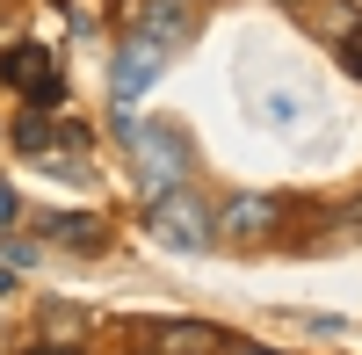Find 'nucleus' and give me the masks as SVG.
Returning <instances> with one entry per match:
<instances>
[{"label":"nucleus","mask_w":362,"mask_h":355,"mask_svg":"<svg viewBox=\"0 0 362 355\" xmlns=\"http://www.w3.org/2000/svg\"><path fill=\"white\" fill-rule=\"evenodd\" d=\"M8 218H15V189L0 182V225H8Z\"/></svg>","instance_id":"obj_13"},{"label":"nucleus","mask_w":362,"mask_h":355,"mask_svg":"<svg viewBox=\"0 0 362 355\" xmlns=\"http://www.w3.org/2000/svg\"><path fill=\"white\" fill-rule=\"evenodd\" d=\"M276 225H283V203H276V196H232L225 211H218V240H232V247H261Z\"/></svg>","instance_id":"obj_5"},{"label":"nucleus","mask_w":362,"mask_h":355,"mask_svg":"<svg viewBox=\"0 0 362 355\" xmlns=\"http://www.w3.org/2000/svg\"><path fill=\"white\" fill-rule=\"evenodd\" d=\"M0 80H8L29 109H51L58 95H66V66H58L44 44H15L8 58H0Z\"/></svg>","instance_id":"obj_3"},{"label":"nucleus","mask_w":362,"mask_h":355,"mask_svg":"<svg viewBox=\"0 0 362 355\" xmlns=\"http://www.w3.org/2000/svg\"><path fill=\"white\" fill-rule=\"evenodd\" d=\"M341 66L362 80V15H348V29H341Z\"/></svg>","instance_id":"obj_10"},{"label":"nucleus","mask_w":362,"mask_h":355,"mask_svg":"<svg viewBox=\"0 0 362 355\" xmlns=\"http://www.w3.org/2000/svg\"><path fill=\"white\" fill-rule=\"evenodd\" d=\"M138 341L153 348V355H218V348H232L218 327H203V319H167V327H138Z\"/></svg>","instance_id":"obj_6"},{"label":"nucleus","mask_w":362,"mask_h":355,"mask_svg":"<svg viewBox=\"0 0 362 355\" xmlns=\"http://www.w3.org/2000/svg\"><path fill=\"white\" fill-rule=\"evenodd\" d=\"M44 240L66 247V254H102V247H109V225L87 218V211H51V218H44Z\"/></svg>","instance_id":"obj_8"},{"label":"nucleus","mask_w":362,"mask_h":355,"mask_svg":"<svg viewBox=\"0 0 362 355\" xmlns=\"http://www.w3.org/2000/svg\"><path fill=\"white\" fill-rule=\"evenodd\" d=\"M8 290H15V269H0V298H8Z\"/></svg>","instance_id":"obj_15"},{"label":"nucleus","mask_w":362,"mask_h":355,"mask_svg":"<svg viewBox=\"0 0 362 355\" xmlns=\"http://www.w3.org/2000/svg\"><path fill=\"white\" fill-rule=\"evenodd\" d=\"M29 355H80L73 341H44V348H29Z\"/></svg>","instance_id":"obj_12"},{"label":"nucleus","mask_w":362,"mask_h":355,"mask_svg":"<svg viewBox=\"0 0 362 355\" xmlns=\"http://www.w3.org/2000/svg\"><path fill=\"white\" fill-rule=\"evenodd\" d=\"M131 29H138L145 44H181V37L196 29V8H189V0H138V8H131Z\"/></svg>","instance_id":"obj_7"},{"label":"nucleus","mask_w":362,"mask_h":355,"mask_svg":"<svg viewBox=\"0 0 362 355\" xmlns=\"http://www.w3.org/2000/svg\"><path fill=\"white\" fill-rule=\"evenodd\" d=\"M225 355H276V348H254V341H232Z\"/></svg>","instance_id":"obj_14"},{"label":"nucleus","mask_w":362,"mask_h":355,"mask_svg":"<svg viewBox=\"0 0 362 355\" xmlns=\"http://www.w3.org/2000/svg\"><path fill=\"white\" fill-rule=\"evenodd\" d=\"M167 73V44H145V37H131L124 51L109 58V95H116V109H131L145 87H153Z\"/></svg>","instance_id":"obj_4"},{"label":"nucleus","mask_w":362,"mask_h":355,"mask_svg":"<svg viewBox=\"0 0 362 355\" xmlns=\"http://www.w3.org/2000/svg\"><path fill=\"white\" fill-rule=\"evenodd\" d=\"M145 232H153L167 254H203L210 240H218V211L196 203L189 189H167V196L153 203V218H145Z\"/></svg>","instance_id":"obj_2"},{"label":"nucleus","mask_w":362,"mask_h":355,"mask_svg":"<svg viewBox=\"0 0 362 355\" xmlns=\"http://www.w3.org/2000/svg\"><path fill=\"white\" fill-rule=\"evenodd\" d=\"M15 145H22V153H51V145H58V124H51V116H22V124H15Z\"/></svg>","instance_id":"obj_9"},{"label":"nucleus","mask_w":362,"mask_h":355,"mask_svg":"<svg viewBox=\"0 0 362 355\" xmlns=\"http://www.w3.org/2000/svg\"><path fill=\"white\" fill-rule=\"evenodd\" d=\"M51 334H58V341L80 334V312H73V305H44V341H51Z\"/></svg>","instance_id":"obj_11"},{"label":"nucleus","mask_w":362,"mask_h":355,"mask_svg":"<svg viewBox=\"0 0 362 355\" xmlns=\"http://www.w3.org/2000/svg\"><path fill=\"white\" fill-rule=\"evenodd\" d=\"M109 131H116V145L131 153V174H138V189L153 196V203H160L167 189H181V174H189V138H181L174 124L116 109V116H109Z\"/></svg>","instance_id":"obj_1"}]
</instances>
